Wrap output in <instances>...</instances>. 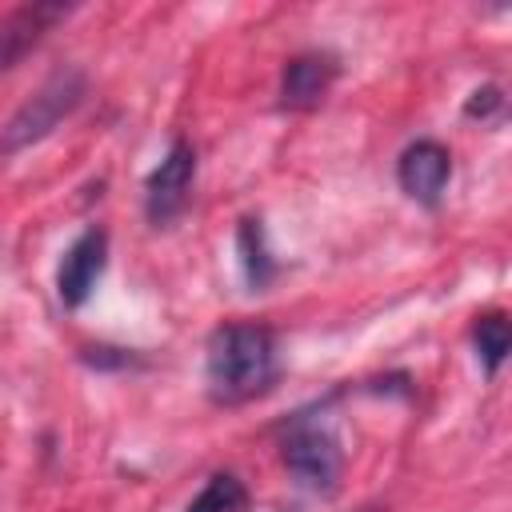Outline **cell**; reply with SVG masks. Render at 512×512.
Segmentation results:
<instances>
[{
  "label": "cell",
  "instance_id": "obj_1",
  "mask_svg": "<svg viewBox=\"0 0 512 512\" xmlns=\"http://www.w3.org/2000/svg\"><path fill=\"white\" fill-rule=\"evenodd\" d=\"M204 380L212 404L240 408L272 392L280 380V348L264 324H220L204 348Z\"/></svg>",
  "mask_w": 512,
  "mask_h": 512
},
{
  "label": "cell",
  "instance_id": "obj_5",
  "mask_svg": "<svg viewBox=\"0 0 512 512\" xmlns=\"http://www.w3.org/2000/svg\"><path fill=\"white\" fill-rule=\"evenodd\" d=\"M104 264H108V232L104 228H84L64 248L60 264H56V296H60V304L64 308H80L92 296Z\"/></svg>",
  "mask_w": 512,
  "mask_h": 512
},
{
  "label": "cell",
  "instance_id": "obj_4",
  "mask_svg": "<svg viewBox=\"0 0 512 512\" xmlns=\"http://www.w3.org/2000/svg\"><path fill=\"white\" fill-rule=\"evenodd\" d=\"M192 180H196V148L188 140H172L164 160L144 180V212L156 228H168L188 208Z\"/></svg>",
  "mask_w": 512,
  "mask_h": 512
},
{
  "label": "cell",
  "instance_id": "obj_9",
  "mask_svg": "<svg viewBox=\"0 0 512 512\" xmlns=\"http://www.w3.org/2000/svg\"><path fill=\"white\" fill-rule=\"evenodd\" d=\"M236 252H240V272H244V284L252 292H264L280 264L272 260V248H268V236H264V224L260 216H244L240 228H236Z\"/></svg>",
  "mask_w": 512,
  "mask_h": 512
},
{
  "label": "cell",
  "instance_id": "obj_11",
  "mask_svg": "<svg viewBox=\"0 0 512 512\" xmlns=\"http://www.w3.org/2000/svg\"><path fill=\"white\" fill-rule=\"evenodd\" d=\"M248 508V488L236 472H212L204 488L188 500L184 512H244Z\"/></svg>",
  "mask_w": 512,
  "mask_h": 512
},
{
  "label": "cell",
  "instance_id": "obj_2",
  "mask_svg": "<svg viewBox=\"0 0 512 512\" xmlns=\"http://www.w3.org/2000/svg\"><path fill=\"white\" fill-rule=\"evenodd\" d=\"M88 96V80L80 68H56L0 128V156H16L32 144H40L44 136H52Z\"/></svg>",
  "mask_w": 512,
  "mask_h": 512
},
{
  "label": "cell",
  "instance_id": "obj_3",
  "mask_svg": "<svg viewBox=\"0 0 512 512\" xmlns=\"http://www.w3.org/2000/svg\"><path fill=\"white\" fill-rule=\"evenodd\" d=\"M280 456H284V468H288L304 488L324 492V496L340 488L344 452H340V440H336L324 424H312L308 416H296V420L284 428Z\"/></svg>",
  "mask_w": 512,
  "mask_h": 512
},
{
  "label": "cell",
  "instance_id": "obj_8",
  "mask_svg": "<svg viewBox=\"0 0 512 512\" xmlns=\"http://www.w3.org/2000/svg\"><path fill=\"white\" fill-rule=\"evenodd\" d=\"M72 8L68 4H56V0H40V4H24L16 8L4 24H0V72L16 68L44 36L52 24H60Z\"/></svg>",
  "mask_w": 512,
  "mask_h": 512
},
{
  "label": "cell",
  "instance_id": "obj_6",
  "mask_svg": "<svg viewBox=\"0 0 512 512\" xmlns=\"http://www.w3.org/2000/svg\"><path fill=\"white\" fill-rule=\"evenodd\" d=\"M340 76V60L332 52H300L280 72V108L288 112H312L328 96V88Z\"/></svg>",
  "mask_w": 512,
  "mask_h": 512
},
{
  "label": "cell",
  "instance_id": "obj_12",
  "mask_svg": "<svg viewBox=\"0 0 512 512\" xmlns=\"http://www.w3.org/2000/svg\"><path fill=\"white\" fill-rule=\"evenodd\" d=\"M504 108V96H500V88L496 84H484V88H476L472 96H468V104H464V116H472V120H488V116H496Z\"/></svg>",
  "mask_w": 512,
  "mask_h": 512
},
{
  "label": "cell",
  "instance_id": "obj_10",
  "mask_svg": "<svg viewBox=\"0 0 512 512\" xmlns=\"http://www.w3.org/2000/svg\"><path fill=\"white\" fill-rule=\"evenodd\" d=\"M472 344H476V356H480V364H484V376H496L500 364H504L508 352H512L508 316H504V312H484V316H476V324H472Z\"/></svg>",
  "mask_w": 512,
  "mask_h": 512
},
{
  "label": "cell",
  "instance_id": "obj_7",
  "mask_svg": "<svg viewBox=\"0 0 512 512\" xmlns=\"http://www.w3.org/2000/svg\"><path fill=\"white\" fill-rule=\"evenodd\" d=\"M396 180H400V188H404L416 204L436 208V204H440V192H444L448 180H452V156H448V148L436 144V140H416V144H408V148L400 152V160H396Z\"/></svg>",
  "mask_w": 512,
  "mask_h": 512
}]
</instances>
